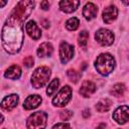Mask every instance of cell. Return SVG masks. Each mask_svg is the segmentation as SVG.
I'll return each mask as SVG.
<instances>
[{
  "label": "cell",
  "instance_id": "8992f818",
  "mask_svg": "<svg viewBox=\"0 0 129 129\" xmlns=\"http://www.w3.org/2000/svg\"><path fill=\"white\" fill-rule=\"evenodd\" d=\"M95 38L96 40L101 44V45H104V46H108V45H111L114 41V34L106 29V28H101L99 29L96 34H95Z\"/></svg>",
  "mask_w": 129,
  "mask_h": 129
},
{
  "label": "cell",
  "instance_id": "277c9868",
  "mask_svg": "<svg viewBox=\"0 0 129 129\" xmlns=\"http://www.w3.org/2000/svg\"><path fill=\"white\" fill-rule=\"evenodd\" d=\"M47 115L44 112H35L31 114L26 122V126L28 129H44L46 126Z\"/></svg>",
  "mask_w": 129,
  "mask_h": 129
},
{
  "label": "cell",
  "instance_id": "3957f363",
  "mask_svg": "<svg viewBox=\"0 0 129 129\" xmlns=\"http://www.w3.org/2000/svg\"><path fill=\"white\" fill-rule=\"evenodd\" d=\"M50 77V70L47 67H39L37 68L32 76H31V84L34 89L42 88L49 80Z\"/></svg>",
  "mask_w": 129,
  "mask_h": 129
},
{
  "label": "cell",
  "instance_id": "7a4b0ae2",
  "mask_svg": "<svg viewBox=\"0 0 129 129\" xmlns=\"http://www.w3.org/2000/svg\"><path fill=\"white\" fill-rule=\"evenodd\" d=\"M95 68L103 76H108L115 68V59L110 53H101L95 61Z\"/></svg>",
  "mask_w": 129,
  "mask_h": 129
},
{
  "label": "cell",
  "instance_id": "9c48e42d",
  "mask_svg": "<svg viewBox=\"0 0 129 129\" xmlns=\"http://www.w3.org/2000/svg\"><path fill=\"white\" fill-rule=\"evenodd\" d=\"M18 101H19V98L17 95L15 94H12V95H9L7 97H5L2 102H1V107L3 110L5 111H11L13 108H15L18 104Z\"/></svg>",
  "mask_w": 129,
  "mask_h": 129
},
{
  "label": "cell",
  "instance_id": "9a60e30c",
  "mask_svg": "<svg viewBox=\"0 0 129 129\" xmlns=\"http://www.w3.org/2000/svg\"><path fill=\"white\" fill-rule=\"evenodd\" d=\"M79 5H80V1H76V0H63L59 2L60 10L66 13H71L75 11Z\"/></svg>",
  "mask_w": 129,
  "mask_h": 129
},
{
  "label": "cell",
  "instance_id": "d4e9b609",
  "mask_svg": "<svg viewBox=\"0 0 129 129\" xmlns=\"http://www.w3.org/2000/svg\"><path fill=\"white\" fill-rule=\"evenodd\" d=\"M33 62H34V60H33V57H32V56H27V57H25L24 60H23L24 66L27 67V68L32 67V66H33Z\"/></svg>",
  "mask_w": 129,
  "mask_h": 129
},
{
  "label": "cell",
  "instance_id": "30bf717a",
  "mask_svg": "<svg viewBox=\"0 0 129 129\" xmlns=\"http://www.w3.org/2000/svg\"><path fill=\"white\" fill-rule=\"evenodd\" d=\"M25 30L27 32V34L33 38V39H38L41 36V31L40 28L37 26V24L35 23V21L33 20H29L26 24H25Z\"/></svg>",
  "mask_w": 129,
  "mask_h": 129
},
{
  "label": "cell",
  "instance_id": "7402d4cb",
  "mask_svg": "<svg viewBox=\"0 0 129 129\" xmlns=\"http://www.w3.org/2000/svg\"><path fill=\"white\" fill-rule=\"evenodd\" d=\"M67 75H68V78L71 80V82H74V83H78V81L81 79V74L74 69H70L67 72Z\"/></svg>",
  "mask_w": 129,
  "mask_h": 129
},
{
  "label": "cell",
  "instance_id": "5b68a950",
  "mask_svg": "<svg viewBox=\"0 0 129 129\" xmlns=\"http://www.w3.org/2000/svg\"><path fill=\"white\" fill-rule=\"evenodd\" d=\"M72 98V89L70 86H63L56 96L52 99V104L56 107H63L66 106Z\"/></svg>",
  "mask_w": 129,
  "mask_h": 129
},
{
  "label": "cell",
  "instance_id": "4fadbf2b",
  "mask_svg": "<svg viewBox=\"0 0 129 129\" xmlns=\"http://www.w3.org/2000/svg\"><path fill=\"white\" fill-rule=\"evenodd\" d=\"M98 13V7L92 3V2H88L85 6H84V9H83V15L84 17L87 19V20H91L93 18L96 17Z\"/></svg>",
  "mask_w": 129,
  "mask_h": 129
},
{
  "label": "cell",
  "instance_id": "5bb4252c",
  "mask_svg": "<svg viewBox=\"0 0 129 129\" xmlns=\"http://www.w3.org/2000/svg\"><path fill=\"white\" fill-rule=\"evenodd\" d=\"M95 91H96V85L91 81H85L80 88V94L84 98H89Z\"/></svg>",
  "mask_w": 129,
  "mask_h": 129
},
{
  "label": "cell",
  "instance_id": "4316f807",
  "mask_svg": "<svg viewBox=\"0 0 129 129\" xmlns=\"http://www.w3.org/2000/svg\"><path fill=\"white\" fill-rule=\"evenodd\" d=\"M40 6H41V8L43 10H47L48 7H49V3H48V1H42L40 3Z\"/></svg>",
  "mask_w": 129,
  "mask_h": 129
},
{
  "label": "cell",
  "instance_id": "e0dca14e",
  "mask_svg": "<svg viewBox=\"0 0 129 129\" xmlns=\"http://www.w3.org/2000/svg\"><path fill=\"white\" fill-rule=\"evenodd\" d=\"M4 76L8 79H11V80H17L21 76V69L17 64H13L6 70Z\"/></svg>",
  "mask_w": 129,
  "mask_h": 129
},
{
  "label": "cell",
  "instance_id": "7c38bea8",
  "mask_svg": "<svg viewBox=\"0 0 129 129\" xmlns=\"http://www.w3.org/2000/svg\"><path fill=\"white\" fill-rule=\"evenodd\" d=\"M41 101L42 99L39 95H31L25 99V101L23 102V107L26 110H32V109L37 108L40 105Z\"/></svg>",
  "mask_w": 129,
  "mask_h": 129
},
{
  "label": "cell",
  "instance_id": "d6986e66",
  "mask_svg": "<svg viewBox=\"0 0 129 129\" xmlns=\"http://www.w3.org/2000/svg\"><path fill=\"white\" fill-rule=\"evenodd\" d=\"M58 86H59V81H58V79H54L53 81H51V83L48 85V87H47V89H46V94H47V96H52V95L56 92Z\"/></svg>",
  "mask_w": 129,
  "mask_h": 129
},
{
  "label": "cell",
  "instance_id": "ac0fdd59",
  "mask_svg": "<svg viewBox=\"0 0 129 129\" xmlns=\"http://www.w3.org/2000/svg\"><path fill=\"white\" fill-rule=\"evenodd\" d=\"M112 106V101L110 99H103L101 101H99L96 105V109L97 111L103 113V112H107Z\"/></svg>",
  "mask_w": 129,
  "mask_h": 129
},
{
  "label": "cell",
  "instance_id": "ffe728a7",
  "mask_svg": "<svg viewBox=\"0 0 129 129\" xmlns=\"http://www.w3.org/2000/svg\"><path fill=\"white\" fill-rule=\"evenodd\" d=\"M79 24H80L79 19L76 18V17H72L66 22V27H67V29H69L71 31H74L79 27Z\"/></svg>",
  "mask_w": 129,
  "mask_h": 129
},
{
  "label": "cell",
  "instance_id": "8fae6325",
  "mask_svg": "<svg viewBox=\"0 0 129 129\" xmlns=\"http://www.w3.org/2000/svg\"><path fill=\"white\" fill-rule=\"evenodd\" d=\"M117 15H118L117 8L115 6H113V5L108 6L103 11V20L105 21V23L110 24L117 18Z\"/></svg>",
  "mask_w": 129,
  "mask_h": 129
},
{
  "label": "cell",
  "instance_id": "484cf974",
  "mask_svg": "<svg viewBox=\"0 0 129 129\" xmlns=\"http://www.w3.org/2000/svg\"><path fill=\"white\" fill-rule=\"evenodd\" d=\"M52 129H71V126L67 123H58L52 127Z\"/></svg>",
  "mask_w": 129,
  "mask_h": 129
},
{
  "label": "cell",
  "instance_id": "f546056e",
  "mask_svg": "<svg viewBox=\"0 0 129 129\" xmlns=\"http://www.w3.org/2000/svg\"><path fill=\"white\" fill-rule=\"evenodd\" d=\"M97 129H105V124H104V123H101V124L97 127Z\"/></svg>",
  "mask_w": 129,
  "mask_h": 129
},
{
  "label": "cell",
  "instance_id": "ba28073f",
  "mask_svg": "<svg viewBox=\"0 0 129 129\" xmlns=\"http://www.w3.org/2000/svg\"><path fill=\"white\" fill-rule=\"evenodd\" d=\"M113 119L118 124H125L129 120V107L128 106H120L113 113Z\"/></svg>",
  "mask_w": 129,
  "mask_h": 129
},
{
  "label": "cell",
  "instance_id": "cb8c5ba5",
  "mask_svg": "<svg viewBox=\"0 0 129 129\" xmlns=\"http://www.w3.org/2000/svg\"><path fill=\"white\" fill-rule=\"evenodd\" d=\"M72 116H73V113L70 110H63V111H60L59 112V117L63 121H67V120L71 119Z\"/></svg>",
  "mask_w": 129,
  "mask_h": 129
},
{
  "label": "cell",
  "instance_id": "2e32d148",
  "mask_svg": "<svg viewBox=\"0 0 129 129\" xmlns=\"http://www.w3.org/2000/svg\"><path fill=\"white\" fill-rule=\"evenodd\" d=\"M53 51V47L51 45L50 42H43L39 45L38 49H37V54L39 57H45V56H49L51 55Z\"/></svg>",
  "mask_w": 129,
  "mask_h": 129
},
{
  "label": "cell",
  "instance_id": "f1b7e54d",
  "mask_svg": "<svg viewBox=\"0 0 129 129\" xmlns=\"http://www.w3.org/2000/svg\"><path fill=\"white\" fill-rule=\"evenodd\" d=\"M41 22H42V23H43V26H44V27H45V28H47V27H48V26H49V24H48V22H47V21H46V20H42V21H41Z\"/></svg>",
  "mask_w": 129,
  "mask_h": 129
},
{
  "label": "cell",
  "instance_id": "52a82bcc",
  "mask_svg": "<svg viewBox=\"0 0 129 129\" xmlns=\"http://www.w3.org/2000/svg\"><path fill=\"white\" fill-rule=\"evenodd\" d=\"M74 46L68 42H61L59 45V58L62 63H67L74 56Z\"/></svg>",
  "mask_w": 129,
  "mask_h": 129
},
{
  "label": "cell",
  "instance_id": "603a6c76",
  "mask_svg": "<svg viewBox=\"0 0 129 129\" xmlns=\"http://www.w3.org/2000/svg\"><path fill=\"white\" fill-rule=\"evenodd\" d=\"M88 39H89V32H87L85 30L82 31L79 34V44H80V46L85 48L88 44Z\"/></svg>",
  "mask_w": 129,
  "mask_h": 129
},
{
  "label": "cell",
  "instance_id": "4dcf8cb0",
  "mask_svg": "<svg viewBox=\"0 0 129 129\" xmlns=\"http://www.w3.org/2000/svg\"><path fill=\"white\" fill-rule=\"evenodd\" d=\"M6 4V2H1V6H4Z\"/></svg>",
  "mask_w": 129,
  "mask_h": 129
},
{
  "label": "cell",
  "instance_id": "83f0119b",
  "mask_svg": "<svg viewBox=\"0 0 129 129\" xmlns=\"http://www.w3.org/2000/svg\"><path fill=\"white\" fill-rule=\"evenodd\" d=\"M83 116H84V118H88L89 116H90V110H85L84 112H83Z\"/></svg>",
  "mask_w": 129,
  "mask_h": 129
},
{
  "label": "cell",
  "instance_id": "6da1fadb",
  "mask_svg": "<svg viewBox=\"0 0 129 129\" xmlns=\"http://www.w3.org/2000/svg\"><path fill=\"white\" fill-rule=\"evenodd\" d=\"M34 7L33 1H19L2 28V46L9 53L20 50L24 38L23 23Z\"/></svg>",
  "mask_w": 129,
  "mask_h": 129
},
{
  "label": "cell",
  "instance_id": "44dd1931",
  "mask_svg": "<svg viewBox=\"0 0 129 129\" xmlns=\"http://www.w3.org/2000/svg\"><path fill=\"white\" fill-rule=\"evenodd\" d=\"M124 92H125V86L123 84H116L113 87V89L111 91V94L115 97H120L124 94Z\"/></svg>",
  "mask_w": 129,
  "mask_h": 129
}]
</instances>
